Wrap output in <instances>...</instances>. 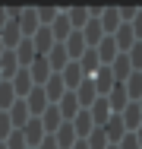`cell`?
Instances as JSON below:
<instances>
[{
  "instance_id": "cell-1",
  "label": "cell",
  "mask_w": 142,
  "mask_h": 149,
  "mask_svg": "<svg viewBox=\"0 0 142 149\" xmlns=\"http://www.w3.org/2000/svg\"><path fill=\"white\" fill-rule=\"evenodd\" d=\"M41 89H44V98H48V105H57V102L66 95V86H63L60 73H51V76H48V83H44Z\"/></svg>"
},
{
  "instance_id": "cell-2",
  "label": "cell",
  "mask_w": 142,
  "mask_h": 149,
  "mask_svg": "<svg viewBox=\"0 0 142 149\" xmlns=\"http://www.w3.org/2000/svg\"><path fill=\"white\" fill-rule=\"evenodd\" d=\"M22 102H26V108H28V118H41V111L48 108V98H44V89L41 86H35Z\"/></svg>"
},
{
  "instance_id": "cell-3",
  "label": "cell",
  "mask_w": 142,
  "mask_h": 149,
  "mask_svg": "<svg viewBox=\"0 0 142 149\" xmlns=\"http://www.w3.org/2000/svg\"><path fill=\"white\" fill-rule=\"evenodd\" d=\"M22 136H26V146L28 149H38V143H41L48 133H44V127H41L38 118H28V124L22 127Z\"/></svg>"
},
{
  "instance_id": "cell-4",
  "label": "cell",
  "mask_w": 142,
  "mask_h": 149,
  "mask_svg": "<svg viewBox=\"0 0 142 149\" xmlns=\"http://www.w3.org/2000/svg\"><path fill=\"white\" fill-rule=\"evenodd\" d=\"M76 63H79V70L85 73V79H92V76L101 70V57H98V51H95V48H85L82 57L76 60Z\"/></svg>"
},
{
  "instance_id": "cell-5",
  "label": "cell",
  "mask_w": 142,
  "mask_h": 149,
  "mask_svg": "<svg viewBox=\"0 0 142 149\" xmlns=\"http://www.w3.org/2000/svg\"><path fill=\"white\" fill-rule=\"evenodd\" d=\"M19 32H22V38H32L35 32L41 29L38 26V16H35V6H22V13H19Z\"/></svg>"
},
{
  "instance_id": "cell-6",
  "label": "cell",
  "mask_w": 142,
  "mask_h": 149,
  "mask_svg": "<svg viewBox=\"0 0 142 149\" xmlns=\"http://www.w3.org/2000/svg\"><path fill=\"white\" fill-rule=\"evenodd\" d=\"M60 79H63V86H66V92H76V86L85 79V73L79 70V63L76 60H70L63 70H60Z\"/></svg>"
},
{
  "instance_id": "cell-7",
  "label": "cell",
  "mask_w": 142,
  "mask_h": 149,
  "mask_svg": "<svg viewBox=\"0 0 142 149\" xmlns=\"http://www.w3.org/2000/svg\"><path fill=\"white\" fill-rule=\"evenodd\" d=\"M51 136H54V143H57V149H73V143H76V140H79V136H76V130H73V124H70V120H63V124H60V127H57L54 133H51Z\"/></svg>"
},
{
  "instance_id": "cell-8",
  "label": "cell",
  "mask_w": 142,
  "mask_h": 149,
  "mask_svg": "<svg viewBox=\"0 0 142 149\" xmlns=\"http://www.w3.org/2000/svg\"><path fill=\"white\" fill-rule=\"evenodd\" d=\"M98 26H101V32H104V35H114V32L120 29V13H117V6H101Z\"/></svg>"
},
{
  "instance_id": "cell-9",
  "label": "cell",
  "mask_w": 142,
  "mask_h": 149,
  "mask_svg": "<svg viewBox=\"0 0 142 149\" xmlns=\"http://www.w3.org/2000/svg\"><path fill=\"white\" fill-rule=\"evenodd\" d=\"M28 41H32V48H35V54H38V57H44V54L54 48V35H51V29H44V26L35 32Z\"/></svg>"
},
{
  "instance_id": "cell-10",
  "label": "cell",
  "mask_w": 142,
  "mask_h": 149,
  "mask_svg": "<svg viewBox=\"0 0 142 149\" xmlns=\"http://www.w3.org/2000/svg\"><path fill=\"white\" fill-rule=\"evenodd\" d=\"M73 95H76V102H79V108H82V111H88V108L95 105V98H98V92H95V86H92V79H82V83L76 86Z\"/></svg>"
},
{
  "instance_id": "cell-11",
  "label": "cell",
  "mask_w": 142,
  "mask_h": 149,
  "mask_svg": "<svg viewBox=\"0 0 142 149\" xmlns=\"http://www.w3.org/2000/svg\"><path fill=\"white\" fill-rule=\"evenodd\" d=\"M26 70H28V76H32V83H35V86H44V83H48V76H51L48 57H35V60L26 67Z\"/></svg>"
},
{
  "instance_id": "cell-12",
  "label": "cell",
  "mask_w": 142,
  "mask_h": 149,
  "mask_svg": "<svg viewBox=\"0 0 142 149\" xmlns=\"http://www.w3.org/2000/svg\"><path fill=\"white\" fill-rule=\"evenodd\" d=\"M92 86H95V92H98V98H104V95L117 86V83H114V76H111V67H101V70L92 76Z\"/></svg>"
},
{
  "instance_id": "cell-13",
  "label": "cell",
  "mask_w": 142,
  "mask_h": 149,
  "mask_svg": "<svg viewBox=\"0 0 142 149\" xmlns=\"http://www.w3.org/2000/svg\"><path fill=\"white\" fill-rule=\"evenodd\" d=\"M63 13H66L73 32H82L85 26H88V6H63Z\"/></svg>"
},
{
  "instance_id": "cell-14",
  "label": "cell",
  "mask_w": 142,
  "mask_h": 149,
  "mask_svg": "<svg viewBox=\"0 0 142 149\" xmlns=\"http://www.w3.org/2000/svg\"><path fill=\"white\" fill-rule=\"evenodd\" d=\"M10 86H13V92H16V98H26L28 92L35 89V83H32V76H28V70H16V76L10 79Z\"/></svg>"
},
{
  "instance_id": "cell-15",
  "label": "cell",
  "mask_w": 142,
  "mask_h": 149,
  "mask_svg": "<svg viewBox=\"0 0 142 149\" xmlns=\"http://www.w3.org/2000/svg\"><path fill=\"white\" fill-rule=\"evenodd\" d=\"M101 130H104V136H108V143H111V146H117V143L123 140V133H126V127H123L120 114H111V118H108V124H104Z\"/></svg>"
},
{
  "instance_id": "cell-16",
  "label": "cell",
  "mask_w": 142,
  "mask_h": 149,
  "mask_svg": "<svg viewBox=\"0 0 142 149\" xmlns=\"http://www.w3.org/2000/svg\"><path fill=\"white\" fill-rule=\"evenodd\" d=\"M48 29H51V35H54V45H63V41H66V35H70V19H66V13H63V6H60V13H57V19L54 22H51V26H48Z\"/></svg>"
},
{
  "instance_id": "cell-17",
  "label": "cell",
  "mask_w": 142,
  "mask_h": 149,
  "mask_svg": "<svg viewBox=\"0 0 142 149\" xmlns=\"http://www.w3.org/2000/svg\"><path fill=\"white\" fill-rule=\"evenodd\" d=\"M6 118H10V124H13V130H22L28 124V108H26V102L22 98H16L13 102V108L6 111Z\"/></svg>"
},
{
  "instance_id": "cell-18",
  "label": "cell",
  "mask_w": 142,
  "mask_h": 149,
  "mask_svg": "<svg viewBox=\"0 0 142 149\" xmlns=\"http://www.w3.org/2000/svg\"><path fill=\"white\" fill-rule=\"evenodd\" d=\"M120 120H123V127H126V133H136V127L142 124V111L136 102H130L123 111H120Z\"/></svg>"
},
{
  "instance_id": "cell-19",
  "label": "cell",
  "mask_w": 142,
  "mask_h": 149,
  "mask_svg": "<svg viewBox=\"0 0 142 149\" xmlns=\"http://www.w3.org/2000/svg\"><path fill=\"white\" fill-rule=\"evenodd\" d=\"M104 98H108V105H111V114H120V111H123V108L130 105V98H126V89H123V83H117V86H114V89L108 92Z\"/></svg>"
},
{
  "instance_id": "cell-20",
  "label": "cell",
  "mask_w": 142,
  "mask_h": 149,
  "mask_svg": "<svg viewBox=\"0 0 142 149\" xmlns=\"http://www.w3.org/2000/svg\"><path fill=\"white\" fill-rule=\"evenodd\" d=\"M133 73V67H130V57L126 54H117V57L111 60V76L114 83H126V76Z\"/></svg>"
},
{
  "instance_id": "cell-21",
  "label": "cell",
  "mask_w": 142,
  "mask_h": 149,
  "mask_svg": "<svg viewBox=\"0 0 142 149\" xmlns=\"http://www.w3.org/2000/svg\"><path fill=\"white\" fill-rule=\"evenodd\" d=\"M44 57H48V67H51V73H60V70L70 63V57H66V48H63V45H54V48H51Z\"/></svg>"
},
{
  "instance_id": "cell-22",
  "label": "cell",
  "mask_w": 142,
  "mask_h": 149,
  "mask_svg": "<svg viewBox=\"0 0 142 149\" xmlns=\"http://www.w3.org/2000/svg\"><path fill=\"white\" fill-rule=\"evenodd\" d=\"M41 127H44V133H54L57 127H60V124H63V118H60V108H57V105H48V108H44V111H41Z\"/></svg>"
},
{
  "instance_id": "cell-23",
  "label": "cell",
  "mask_w": 142,
  "mask_h": 149,
  "mask_svg": "<svg viewBox=\"0 0 142 149\" xmlns=\"http://www.w3.org/2000/svg\"><path fill=\"white\" fill-rule=\"evenodd\" d=\"M88 114H92V124H95V127H104L108 118H111V105H108V98H95V105L88 108Z\"/></svg>"
},
{
  "instance_id": "cell-24",
  "label": "cell",
  "mask_w": 142,
  "mask_h": 149,
  "mask_svg": "<svg viewBox=\"0 0 142 149\" xmlns=\"http://www.w3.org/2000/svg\"><path fill=\"white\" fill-rule=\"evenodd\" d=\"M16 70H19L16 54H13V51H3V54H0V79H3V83H10V79L16 76Z\"/></svg>"
},
{
  "instance_id": "cell-25",
  "label": "cell",
  "mask_w": 142,
  "mask_h": 149,
  "mask_svg": "<svg viewBox=\"0 0 142 149\" xmlns=\"http://www.w3.org/2000/svg\"><path fill=\"white\" fill-rule=\"evenodd\" d=\"M63 48H66V57H70V60H79V57H82V51H85L82 32H70L66 41H63Z\"/></svg>"
},
{
  "instance_id": "cell-26",
  "label": "cell",
  "mask_w": 142,
  "mask_h": 149,
  "mask_svg": "<svg viewBox=\"0 0 142 149\" xmlns=\"http://www.w3.org/2000/svg\"><path fill=\"white\" fill-rule=\"evenodd\" d=\"M0 41H3V51H13V48L22 41V32H19V26H16V22H6V26L0 29Z\"/></svg>"
},
{
  "instance_id": "cell-27",
  "label": "cell",
  "mask_w": 142,
  "mask_h": 149,
  "mask_svg": "<svg viewBox=\"0 0 142 149\" xmlns=\"http://www.w3.org/2000/svg\"><path fill=\"white\" fill-rule=\"evenodd\" d=\"M57 108H60V118H63V120H73V118H76V114H79V111H82L73 92H66V95H63V98L57 102Z\"/></svg>"
},
{
  "instance_id": "cell-28",
  "label": "cell",
  "mask_w": 142,
  "mask_h": 149,
  "mask_svg": "<svg viewBox=\"0 0 142 149\" xmlns=\"http://www.w3.org/2000/svg\"><path fill=\"white\" fill-rule=\"evenodd\" d=\"M13 54H16V60H19V67H22V70H26L28 63H32V60L38 57V54H35V48H32V41H28V38H22V41H19V45H16V48H13Z\"/></svg>"
},
{
  "instance_id": "cell-29",
  "label": "cell",
  "mask_w": 142,
  "mask_h": 149,
  "mask_svg": "<svg viewBox=\"0 0 142 149\" xmlns=\"http://www.w3.org/2000/svg\"><path fill=\"white\" fill-rule=\"evenodd\" d=\"M70 124H73V130H76V136H79V140H85V136L95 130V124H92V114H88V111H79Z\"/></svg>"
},
{
  "instance_id": "cell-30",
  "label": "cell",
  "mask_w": 142,
  "mask_h": 149,
  "mask_svg": "<svg viewBox=\"0 0 142 149\" xmlns=\"http://www.w3.org/2000/svg\"><path fill=\"white\" fill-rule=\"evenodd\" d=\"M123 89H126V98H130V102H139V98H142V73H136V70H133V73L126 76Z\"/></svg>"
},
{
  "instance_id": "cell-31",
  "label": "cell",
  "mask_w": 142,
  "mask_h": 149,
  "mask_svg": "<svg viewBox=\"0 0 142 149\" xmlns=\"http://www.w3.org/2000/svg\"><path fill=\"white\" fill-rule=\"evenodd\" d=\"M57 13H60V6H35V16H38V26H51L57 19Z\"/></svg>"
},
{
  "instance_id": "cell-32",
  "label": "cell",
  "mask_w": 142,
  "mask_h": 149,
  "mask_svg": "<svg viewBox=\"0 0 142 149\" xmlns=\"http://www.w3.org/2000/svg\"><path fill=\"white\" fill-rule=\"evenodd\" d=\"M85 143H88V149H108L111 143H108V136H104V130L101 127H95L88 136H85Z\"/></svg>"
},
{
  "instance_id": "cell-33",
  "label": "cell",
  "mask_w": 142,
  "mask_h": 149,
  "mask_svg": "<svg viewBox=\"0 0 142 149\" xmlns=\"http://www.w3.org/2000/svg\"><path fill=\"white\" fill-rule=\"evenodd\" d=\"M13 102H16V92L10 83H0V111H10L13 108Z\"/></svg>"
},
{
  "instance_id": "cell-34",
  "label": "cell",
  "mask_w": 142,
  "mask_h": 149,
  "mask_svg": "<svg viewBox=\"0 0 142 149\" xmlns=\"http://www.w3.org/2000/svg\"><path fill=\"white\" fill-rule=\"evenodd\" d=\"M3 149H28V146H26V136H22V130H13V133L3 140Z\"/></svg>"
},
{
  "instance_id": "cell-35",
  "label": "cell",
  "mask_w": 142,
  "mask_h": 149,
  "mask_svg": "<svg viewBox=\"0 0 142 149\" xmlns=\"http://www.w3.org/2000/svg\"><path fill=\"white\" fill-rule=\"evenodd\" d=\"M126 57H130V67L139 73V70H142V41H136V45L126 51Z\"/></svg>"
},
{
  "instance_id": "cell-36",
  "label": "cell",
  "mask_w": 142,
  "mask_h": 149,
  "mask_svg": "<svg viewBox=\"0 0 142 149\" xmlns=\"http://www.w3.org/2000/svg\"><path fill=\"white\" fill-rule=\"evenodd\" d=\"M130 29L136 35V41H142V6L136 10V16H133V22H130Z\"/></svg>"
},
{
  "instance_id": "cell-37",
  "label": "cell",
  "mask_w": 142,
  "mask_h": 149,
  "mask_svg": "<svg viewBox=\"0 0 142 149\" xmlns=\"http://www.w3.org/2000/svg\"><path fill=\"white\" fill-rule=\"evenodd\" d=\"M10 133H13V124H10V118H6V111H0V143H3Z\"/></svg>"
},
{
  "instance_id": "cell-38",
  "label": "cell",
  "mask_w": 142,
  "mask_h": 149,
  "mask_svg": "<svg viewBox=\"0 0 142 149\" xmlns=\"http://www.w3.org/2000/svg\"><path fill=\"white\" fill-rule=\"evenodd\" d=\"M117 149H139V140H136V133H123V140L117 143Z\"/></svg>"
},
{
  "instance_id": "cell-39",
  "label": "cell",
  "mask_w": 142,
  "mask_h": 149,
  "mask_svg": "<svg viewBox=\"0 0 142 149\" xmlns=\"http://www.w3.org/2000/svg\"><path fill=\"white\" fill-rule=\"evenodd\" d=\"M38 149H57V143H54V136H51V133H48V136H44V140H41V143H38Z\"/></svg>"
},
{
  "instance_id": "cell-40",
  "label": "cell",
  "mask_w": 142,
  "mask_h": 149,
  "mask_svg": "<svg viewBox=\"0 0 142 149\" xmlns=\"http://www.w3.org/2000/svg\"><path fill=\"white\" fill-rule=\"evenodd\" d=\"M6 26V6H0V29Z\"/></svg>"
},
{
  "instance_id": "cell-41",
  "label": "cell",
  "mask_w": 142,
  "mask_h": 149,
  "mask_svg": "<svg viewBox=\"0 0 142 149\" xmlns=\"http://www.w3.org/2000/svg\"><path fill=\"white\" fill-rule=\"evenodd\" d=\"M73 149H88V143H85V140H76V143H73Z\"/></svg>"
},
{
  "instance_id": "cell-42",
  "label": "cell",
  "mask_w": 142,
  "mask_h": 149,
  "mask_svg": "<svg viewBox=\"0 0 142 149\" xmlns=\"http://www.w3.org/2000/svg\"><path fill=\"white\" fill-rule=\"evenodd\" d=\"M136 140H139V149H142V124L136 127Z\"/></svg>"
},
{
  "instance_id": "cell-43",
  "label": "cell",
  "mask_w": 142,
  "mask_h": 149,
  "mask_svg": "<svg viewBox=\"0 0 142 149\" xmlns=\"http://www.w3.org/2000/svg\"><path fill=\"white\" fill-rule=\"evenodd\" d=\"M0 54H3V41H0Z\"/></svg>"
},
{
  "instance_id": "cell-44",
  "label": "cell",
  "mask_w": 142,
  "mask_h": 149,
  "mask_svg": "<svg viewBox=\"0 0 142 149\" xmlns=\"http://www.w3.org/2000/svg\"><path fill=\"white\" fill-rule=\"evenodd\" d=\"M108 149H117V146H108Z\"/></svg>"
},
{
  "instance_id": "cell-45",
  "label": "cell",
  "mask_w": 142,
  "mask_h": 149,
  "mask_svg": "<svg viewBox=\"0 0 142 149\" xmlns=\"http://www.w3.org/2000/svg\"><path fill=\"white\" fill-rule=\"evenodd\" d=\"M0 149H3V143H0Z\"/></svg>"
},
{
  "instance_id": "cell-46",
  "label": "cell",
  "mask_w": 142,
  "mask_h": 149,
  "mask_svg": "<svg viewBox=\"0 0 142 149\" xmlns=\"http://www.w3.org/2000/svg\"><path fill=\"white\" fill-rule=\"evenodd\" d=\"M0 83H3V79H0Z\"/></svg>"
},
{
  "instance_id": "cell-47",
  "label": "cell",
  "mask_w": 142,
  "mask_h": 149,
  "mask_svg": "<svg viewBox=\"0 0 142 149\" xmlns=\"http://www.w3.org/2000/svg\"><path fill=\"white\" fill-rule=\"evenodd\" d=\"M139 73H142V70H139Z\"/></svg>"
}]
</instances>
